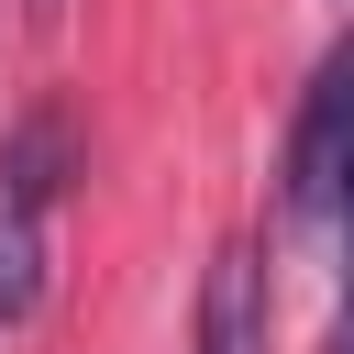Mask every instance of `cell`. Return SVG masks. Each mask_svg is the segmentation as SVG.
I'll return each mask as SVG.
<instances>
[{"instance_id": "4", "label": "cell", "mask_w": 354, "mask_h": 354, "mask_svg": "<svg viewBox=\"0 0 354 354\" xmlns=\"http://www.w3.org/2000/svg\"><path fill=\"white\" fill-rule=\"evenodd\" d=\"M321 354H354V299H343V321H332V343H321Z\"/></svg>"}, {"instance_id": "2", "label": "cell", "mask_w": 354, "mask_h": 354, "mask_svg": "<svg viewBox=\"0 0 354 354\" xmlns=\"http://www.w3.org/2000/svg\"><path fill=\"white\" fill-rule=\"evenodd\" d=\"M354 188V33L321 55L299 122H288V221H332Z\"/></svg>"}, {"instance_id": "5", "label": "cell", "mask_w": 354, "mask_h": 354, "mask_svg": "<svg viewBox=\"0 0 354 354\" xmlns=\"http://www.w3.org/2000/svg\"><path fill=\"white\" fill-rule=\"evenodd\" d=\"M332 221H343V254H354V188H343V210H332ZM343 299H354V288H343Z\"/></svg>"}, {"instance_id": "1", "label": "cell", "mask_w": 354, "mask_h": 354, "mask_svg": "<svg viewBox=\"0 0 354 354\" xmlns=\"http://www.w3.org/2000/svg\"><path fill=\"white\" fill-rule=\"evenodd\" d=\"M77 177V122L66 100H33L0 133V332L44 310V254H55V199Z\"/></svg>"}, {"instance_id": "3", "label": "cell", "mask_w": 354, "mask_h": 354, "mask_svg": "<svg viewBox=\"0 0 354 354\" xmlns=\"http://www.w3.org/2000/svg\"><path fill=\"white\" fill-rule=\"evenodd\" d=\"M199 354H266V266H254V243H221V266L199 288Z\"/></svg>"}, {"instance_id": "6", "label": "cell", "mask_w": 354, "mask_h": 354, "mask_svg": "<svg viewBox=\"0 0 354 354\" xmlns=\"http://www.w3.org/2000/svg\"><path fill=\"white\" fill-rule=\"evenodd\" d=\"M22 22H55V0H22Z\"/></svg>"}]
</instances>
